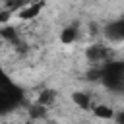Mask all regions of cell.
<instances>
[{"label": "cell", "mask_w": 124, "mask_h": 124, "mask_svg": "<svg viewBox=\"0 0 124 124\" xmlns=\"http://www.w3.org/2000/svg\"><path fill=\"white\" fill-rule=\"evenodd\" d=\"M23 105H25V89L19 83L12 81L10 76H4L0 83V112L10 114Z\"/></svg>", "instance_id": "obj_1"}, {"label": "cell", "mask_w": 124, "mask_h": 124, "mask_svg": "<svg viewBox=\"0 0 124 124\" xmlns=\"http://www.w3.org/2000/svg\"><path fill=\"white\" fill-rule=\"evenodd\" d=\"M99 81L118 95H124V60H108L99 66Z\"/></svg>", "instance_id": "obj_2"}, {"label": "cell", "mask_w": 124, "mask_h": 124, "mask_svg": "<svg viewBox=\"0 0 124 124\" xmlns=\"http://www.w3.org/2000/svg\"><path fill=\"white\" fill-rule=\"evenodd\" d=\"M103 35L110 43H124V16L107 21L103 27Z\"/></svg>", "instance_id": "obj_3"}, {"label": "cell", "mask_w": 124, "mask_h": 124, "mask_svg": "<svg viewBox=\"0 0 124 124\" xmlns=\"http://www.w3.org/2000/svg\"><path fill=\"white\" fill-rule=\"evenodd\" d=\"M108 56H110V48L105 46V45H89L85 48V58L87 62H91L93 66H103L108 62Z\"/></svg>", "instance_id": "obj_4"}, {"label": "cell", "mask_w": 124, "mask_h": 124, "mask_svg": "<svg viewBox=\"0 0 124 124\" xmlns=\"http://www.w3.org/2000/svg\"><path fill=\"white\" fill-rule=\"evenodd\" d=\"M72 101L81 108V110H93V99L87 91H74L72 93Z\"/></svg>", "instance_id": "obj_5"}, {"label": "cell", "mask_w": 124, "mask_h": 124, "mask_svg": "<svg viewBox=\"0 0 124 124\" xmlns=\"http://www.w3.org/2000/svg\"><path fill=\"white\" fill-rule=\"evenodd\" d=\"M43 8H45V2H33V4H29V6H25L23 10H19L17 17H19V19H35V17L43 12Z\"/></svg>", "instance_id": "obj_6"}, {"label": "cell", "mask_w": 124, "mask_h": 124, "mask_svg": "<svg viewBox=\"0 0 124 124\" xmlns=\"http://www.w3.org/2000/svg\"><path fill=\"white\" fill-rule=\"evenodd\" d=\"M93 114H95L97 118H101V120H114V116H116V112H114L112 107H108V105H95Z\"/></svg>", "instance_id": "obj_7"}, {"label": "cell", "mask_w": 124, "mask_h": 124, "mask_svg": "<svg viewBox=\"0 0 124 124\" xmlns=\"http://www.w3.org/2000/svg\"><path fill=\"white\" fill-rule=\"evenodd\" d=\"M54 99H56V91H54V89H43V91L39 93V97H37V105L48 108V107L54 103Z\"/></svg>", "instance_id": "obj_8"}, {"label": "cell", "mask_w": 124, "mask_h": 124, "mask_svg": "<svg viewBox=\"0 0 124 124\" xmlns=\"http://www.w3.org/2000/svg\"><path fill=\"white\" fill-rule=\"evenodd\" d=\"M76 39H78V27H76V25H68V27L62 29L60 41H62L64 45H70V43H74Z\"/></svg>", "instance_id": "obj_9"}, {"label": "cell", "mask_w": 124, "mask_h": 124, "mask_svg": "<svg viewBox=\"0 0 124 124\" xmlns=\"http://www.w3.org/2000/svg\"><path fill=\"white\" fill-rule=\"evenodd\" d=\"M0 33H2V37H4L6 41H10V43H14V45L17 43V33H16V29H14V27H8V25H4Z\"/></svg>", "instance_id": "obj_10"}, {"label": "cell", "mask_w": 124, "mask_h": 124, "mask_svg": "<svg viewBox=\"0 0 124 124\" xmlns=\"http://www.w3.org/2000/svg\"><path fill=\"white\" fill-rule=\"evenodd\" d=\"M29 114H31V118H45L46 116V108L41 107V105H35V107H31Z\"/></svg>", "instance_id": "obj_11"}, {"label": "cell", "mask_w": 124, "mask_h": 124, "mask_svg": "<svg viewBox=\"0 0 124 124\" xmlns=\"http://www.w3.org/2000/svg\"><path fill=\"white\" fill-rule=\"evenodd\" d=\"M114 120H116V124H124V110H120V112H116V116H114Z\"/></svg>", "instance_id": "obj_12"}]
</instances>
